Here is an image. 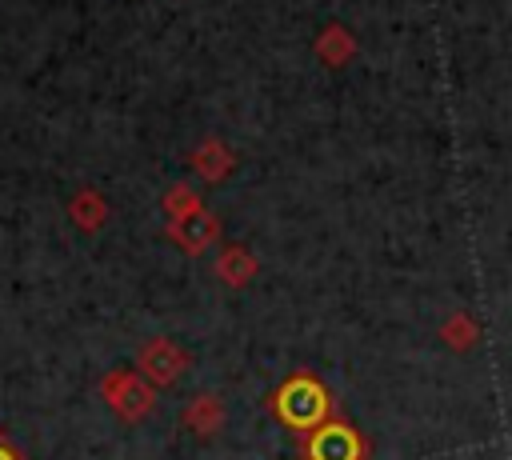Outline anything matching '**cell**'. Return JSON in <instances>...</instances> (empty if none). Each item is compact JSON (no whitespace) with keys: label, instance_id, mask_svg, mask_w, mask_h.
I'll return each instance as SVG.
<instances>
[{"label":"cell","instance_id":"4","mask_svg":"<svg viewBox=\"0 0 512 460\" xmlns=\"http://www.w3.org/2000/svg\"><path fill=\"white\" fill-rule=\"evenodd\" d=\"M308 460H364L360 436L344 424H324L312 444H308Z\"/></svg>","mask_w":512,"mask_h":460},{"label":"cell","instance_id":"8","mask_svg":"<svg viewBox=\"0 0 512 460\" xmlns=\"http://www.w3.org/2000/svg\"><path fill=\"white\" fill-rule=\"evenodd\" d=\"M0 460H16V456H12V452H8L4 444H0Z\"/></svg>","mask_w":512,"mask_h":460},{"label":"cell","instance_id":"6","mask_svg":"<svg viewBox=\"0 0 512 460\" xmlns=\"http://www.w3.org/2000/svg\"><path fill=\"white\" fill-rule=\"evenodd\" d=\"M220 276H224L228 284H244V280L252 276V260H248L240 248H232V252H224V260H220Z\"/></svg>","mask_w":512,"mask_h":460},{"label":"cell","instance_id":"7","mask_svg":"<svg viewBox=\"0 0 512 460\" xmlns=\"http://www.w3.org/2000/svg\"><path fill=\"white\" fill-rule=\"evenodd\" d=\"M472 336H476V328H472V320H464V316H452L448 328H444V340H448L452 348H468Z\"/></svg>","mask_w":512,"mask_h":460},{"label":"cell","instance_id":"2","mask_svg":"<svg viewBox=\"0 0 512 460\" xmlns=\"http://www.w3.org/2000/svg\"><path fill=\"white\" fill-rule=\"evenodd\" d=\"M104 400L112 404L116 416L124 420H144L152 412V388L136 372H112L104 380Z\"/></svg>","mask_w":512,"mask_h":460},{"label":"cell","instance_id":"3","mask_svg":"<svg viewBox=\"0 0 512 460\" xmlns=\"http://www.w3.org/2000/svg\"><path fill=\"white\" fill-rule=\"evenodd\" d=\"M140 368H144V376L148 380H156V384H172L176 376H184V368H188V356L172 344V340H148L144 348H140Z\"/></svg>","mask_w":512,"mask_h":460},{"label":"cell","instance_id":"5","mask_svg":"<svg viewBox=\"0 0 512 460\" xmlns=\"http://www.w3.org/2000/svg\"><path fill=\"white\" fill-rule=\"evenodd\" d=\"M184 424H188L196 436H216L220 424H224L220 400H216V396H196V400L188 404V412H184Z\"/></svg>","mask_w":512,"mask_h":460},{"label":"cell","instance_id":"1","mask_svg":"<svg viewBox=\"0 0 512 460\" xmlns=\"http://www.w3.org/2000/svg\"><path fill=\"white\" fill-rule=\"evenodd\" d=\"M276 408H280V416H284L292 428H312V424L324 416L328 400H324V392H320V384H316V380L296 376V380H288V384L280 388Z\"/></svg>","mask_w":512,"mask_h":460}]
</instances>
